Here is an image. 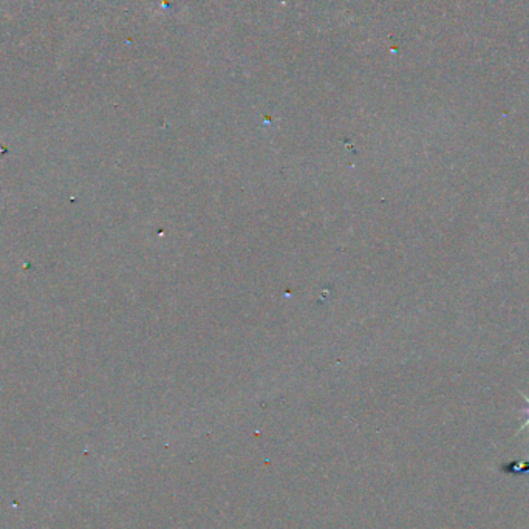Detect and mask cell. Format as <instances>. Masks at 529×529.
Segmentation results:
<instances>
[{
  "mask_svg": "<svg viewBox=\"0 0 529 529\" xmlns=\"http://www.w3.org/2000/svg\"><path fill=\"white\" fill-rule=\"evenodd\" d=\"M528 403H529V401H528ZM526 412H528V417H529V407H528V410H526ZM526 426H529V418H528V423H526Z\"/></svg>",
  "mask_w": 529,
  "mask_h": 529,
  "instance_id": "obj_1",
  "label": "cell"
}]
</instances>
